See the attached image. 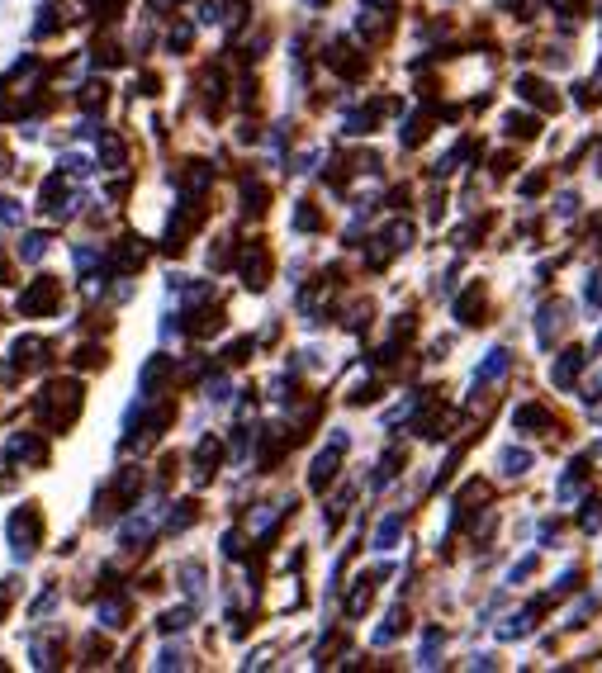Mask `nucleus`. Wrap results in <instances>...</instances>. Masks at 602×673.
I'll use <instances>...</instances> for the list:
<instances>
[{
  "label": "nucleus",
  "instance_id": "nucleus-17",
  "mask_svg": "<svg viewBox=\"0 0 602 673\" xmlns=\"http://www.w3.org/2000/svg\"><path fill=\"white\" fill-rule=\"evenodd\" d=\"M503 470H508V474H527L531 470V455L512 446V451H503Z\"/></svg>",
  "mask_w": 602,
  "mask_h": 673
},
{
  "label": "nucleus",
  "instance_id": "nucleus-32",
  "mask_svg": "<svg viewBox=\"0 0 602 673\" xmlns=\"http://www.w3.org/2000/svg\"><path fill=\"white\" fill-rule=\"evenodd\" d=\"M195 522V503H181V512L171 517V527H190Z\"/></svg>",
  "mask_w": 602,
  "mask_h": 673
},
{
  "label": "nucleus",
  "instance_id": "nucleus-38",
  "mask_svg": "<svg viewBox=\"0 0 602 673\" xmlns=\"http://www.w3.org/2000/svg\"><path fill=\"white\" fill-rule=\"evenodd\" d=\"M375 5H389V0H375Z\"/></svg>",
  "mask_w": 602,
  "mask_h": 673
},
{
  "label": "nucleus",
  "instance_id": "nucleus-5",
  "mask_svg": "<svg viewBox=\"0 0 602 673\" xmlns=\"http://www.w3.org/2000/svg\"><path fill=\"white\" fill-rule=\"evenodd\" d=\"M560 328H565V304H560V299H550L546 309H541V323H536V342L550 346L555 337H560Z\"/></svg>",
  "mask_w": 602,
  "mask_h": 673
},
{
  "label": "nucleus",
  "instance_id": "nucleus-20",
  "mask_svg": "<svg viewBox=\"0 0 602 673\" xmlns=\"http://www.w3.org/2000/svg\"><path fill=\"white\" fill-rule=\"evenodd\" d=\"M100 626H124V602L110 598L105 607H100Z\"/></svg>",
  "mask_w": 602,
  "mask_h": 673
},
{
  "label": "nucleus",
  "instance_id": "nucleus-7",
  "mask_svg": "<svg viewBox=\"0 0 602 673\" xmlns=\"http://www.w3.org/2000/svg\"><path fill=\"white\" fill-rule=\"evenodd\" d=\"M479 313H484V285H470L456 299V318L460 323H479Z\"/></svg>",
  "mask_w": 602,
  "mask_h": 673
},
{
  "label": "nucleus",
  "instance_id": "nucleus-31",
  "mask_svg": "<svg viewBox=\"0 0 602 673\" xmlns=\"http://www.w3.org/2000/svg\"><path fill=\"white\" fill-rule=\"evenodd\" d=\"M602 527V503H588V512H584V531H598Z\"/></svg>",
  "mask_w": 602,
  "mask_h": 673
},
{
  "label": "nucleus",
  "instance_id": "nucleus-13",
  "mask_svg": "<svg viewBox=\"0 0 602 673\" xmlns=\"http://www.w3.org/2000/svg\"><path fill=\"white\" fill-rule=\"evenodd\" d=\"M181 583H185V593H190V598H200V593H204V569H200V564H185Z\"/></svg>",
  "mask_w": 602,
  "mask_h": 673
},
{
  "label": "nucleus",
  "instance_id": "nucleus-23",
  "mask_svg": "<svg viewBox=\"0 0 602 673\" xmlns=\"http://www.w3.org/2000/svg\"><path fill=\"white\" fill-rule=\"evenodd\" d=\"M162 370H166V361H162V356H152V361L143 365V389H152V384L162 380Z\"/></svg>",
  "mask_w": 602,
  "mask_h": 673
},
{
  "label": "nucleus",
  "instance_id": "nucleus-18",
  "mask_svg": "<svg viewBox=\"0 0 602 673\" xmlns=\"http://www.w3.org/2000/svg\"><path fill=\"white\" fill-rule=\"evenodd\" d=\"M550 86H546V81H531V76H527V81H522V95H527V100H541V105H546V110H555V100H550Z\"/></svg>",
  "mask_w": 602,
  "mask_h": 673
},
{
  "label": "nucleus",
  "instance_id": "nucleus-2",
  "mask_svg": "<svg viewBox=\"0 0 602 673\" xmlns=\"http://www.w3.org/2000/svg\"><path fill=\"white\" fill-rule=\"evenodd\" d=\"M38 536H43V517L38 508H24L10 517V550H15V560H29L38 546Z\"/></svg>",
  "mask_w": 602,
  "mask_h": 673
},
{
  "label": "nucleus",
  "instance_id": "nucleus-12",
  "mask_svg": "<svg viewBox=\"0 0 602 673\" xmlns=\"http://www.w3.org/2000/svg\"><path fill=\"white\" fill-rule=\"evenodd\" d=\"M579 365H584V356H579V351H565V361L555 365V384H569L579 375Z\"/></svg>",
  "mask_w": 602,
  "mask_h": 673
},
{
  "label": "nucleus",
  "instance_id": "nucleus-28",
  "mask_svg": "<svg viewBox=\"0 0 602 673\" xmlns=\"http://www.w3.org/2000/svg\"><path fill=\"white\" fill-rule=\"evenodd\" d=\"M437 650H441V631H427V645H422V664H437Z\"/></svg>",
  "mask_w": 602,
  "mask_h": 673
},
{
  "label": "nucleus",
  "instance_id": "nucleus-19",
  "mask_svg": "<svg viewBox=\"0 0 602 673\" xmlns=\"http://www.w3.org/2000/svg\"><path fill=\"white\" fill-rule=\"evenodd\" d=\"M527 626H531V612H522V617H512L508 626H498V640H517V636H527Z\"/></svg>",
  "mask_w": 602,
  "mask_h": 673
},
{
  "label": "nucleus",
  "instance_id": "nucleus-37",
  "mask_svg": "<svg viewBox=\"0 0 602 673\" xmlns=\"http://www.w3.org/2000/svg\"><path fill=\"white\" fill-rule=\"evenodd\" d=\"M309 5H328V0H309Z\"/></svg>",
  "mask_w": 602,
  "mask_h": 673
},
{
  "label": "nucleus",
  "instance_id": "nucleus-26",
  "mask_svg": "<svg viewBox=\"0 0 602 673\" xmlns=\"http://www.w3.org/2000/svg\"><path fill=\"white\" fill-rule=\"evenodd\" d=\"M185 621H190V607H181V612H166L162 631H185Z\"/></svg>",
  "mask_w": 602,
  "mask_h": 673
},
{
  "label": "nucleus",
  "instance_id": "nucleus-34",
  "mask_svg": "<svg viewBox=\"0 0 602 673\" xmlns=\"http://www.w3.org/2000/svg\"><path fill=\"white\" fill-rule=\"evenodd\" d=\"M190 43V24H181V29H171V48H185Z\"/></svg>",
  "mask_w": 602,
  "mask_h": 673
},
{
  "label": "nucleus",
  "instance_id": "nucleus-9",
  "mask_svg": "<svg viewBox=\"0 0 602 673\" xmlns=\"http://www.w3.org/2000/svg\"><path fill=\"white\" fill-rule=\"evenodd\" d=\"M503 370H508V351H489V361L479 365V375H475V380H479V384H484V380H498Z\"/></svg>",
  "mask_w": 602,
  "mask_h": 673
},
{
  "label": "nucleus",
  "instance_id": "nucleus-29",
  "mask_svg": "<svg viewBox=\"0 0 602 673\" xmlns=\"http://www.w3.org/2000/svg\"><path fill=\"white\" fill-rule=\"evenodd\" d=\"M81 105H86V110H95V105H105V81H100V86H86V95H81Z\"/></svg>",
  "mask_w": 602,
  "mask_h": 673
},
{
  "label": "nucleus",
  "instance_id": "nucleus-1",
  "mask_svg": "<svg viewBox=\"0 0 602 673\" xmlns=\"http://www.w3.org/2000/svg\"><path fill=\"white\" fill-rule=\"evenodd\" d=\"M76 408H81V389H76V384H48V389L38 394V413L53 422V427L57 422L67 427V422L76 418Z\"/></svg>",
  "mask_w": 602,
  "mask_h": 673
},
{
  "label": "nucleus",
  "instance_id": "nucleus-10",
  "mask_svg": "<svg viewBox=\"0 0 602 673\" xmlns=\"http://www.w3.org/2000/svg\"><path fill=\"white\" fill-rule=\"evenodd\" d=\"M403 531V517H389V522H380V531H375V550H389L394 541H399Z\"/></svg>",
  "mask_w": 602,
  "mask_h": 673
},
{
  "label": "nucleus",
  "instance_id": "nucleus-6",
  "mask_svg": "<svg viewBox=\"0 0 602 673\" xmlns=\"http://www.w3.org/2000/svg\"><path fill=\"white\" fill-rule=\"evenodd\" d=\"M242 280H247V290H261V285H266V252H261V247H247V252H242Z\"/></svg>",
  "mask_w": 602,
  "mask_h": 673
},
{
  "label": "nucleus",
  "instance_id": "nucleus-27",
  "mask_svg": "<svg viewBox=\"0 0 602 673\" xmlns=\"http://www.w3.org/2000/svg\"><path fill=\"white\" fill-rule=\"evenodd\" d=\"M242 195H247V209H252V214H261V209H266V190H261V185H247Z\"/></svg>",
  "mask_w": 602,
  "mask_h": 673
},
{
  "label": "nucleus",
  "instance_id": "nucleus-33",
  "mask_svg": "<svg viewBox=\"0 0 602 673\" xmlns=\"http://www.w3.org/2000/svg\"><path fill=\"white\" fill-rule=\"evenodd\" d=\"M24 214L15 209V200H0V223H19Z\"/></svg>",
  "mask_w": 602,
  "mask_h": 673
},
{
  "label": "nucleus",
  "instance_id": "nucleus-3",
  "mask_svg": "<svg viewBox=\"0 0 602 673\" xmlns=\"http://www.w3.org/2000/svg\"><path fill=\"white\" fill-rule=\"evenodd\" d=\"M57 299H62V285L43 275V280H34L29 290L19 294V313H24V318H43V313L57 309Z\"/></svg>",
  "mask_w": 602,
  "mask_h": 673
},
{
  "label": "nucleus",
  "instance_id": "nucleus-11",
  "mask_svg": "<svg viewBox=\"0 0 602 673\" xmlns=\"http://www.w3.org/2000/svg\"><path fill=\"white\" fill-rule=\"evenodd\" d=\"M143 247H133V242H124V247H119V256H114V266H119V271H138V266H143Z\"/></svg>",
  "mask_w": 602,
  "mask_h": 673
},
{
  "label": "nucleus",
  "instance_id": "nucleus-24",
  "mask_svg": "<svg viewBox=\"0 0 602 673\" xmlns=\"http://www.w3.org/2000/svg\"><path fill=\"white\" fill-rule=\"evenodd\" d=\"M584 299H588V304H593V309H598V304H602V271H593V275H588V285H584Z\"/></svg>",
  "mask_w": 602,
  "mask_h": 673
},
{
  "label": "nucleus",
  "instance_id": "nucleus-36",
  "mask_svg": "<svg viewBox=\"0 0 602 673\" xmlns=\"http://www.w3.org/2000/svg\"><path fill=\"white\" fill-rule=\"evenodd\" d=\"M555 10H579V0H550Z\"/></svg>",
  "mask_w": 602,
  "mask_h": 673
},
{
  "label": "nucleus",
  "instance_id": "nucleus-16",
  "mask_svg": "<svg viewBox=\"0 0 602 673\" xmlns=\"http://www.w3.org/2000/svg\"><path fill=\"white\" fill-rule=\"evenodd\" d=\"M365 607H370V579H361V583H356V593L347 598V612H351V617H361Z\"/></svg>",
  "mask_w": 602,
  "mask_h": 673
},
{
  "label": "nucleus",
  "instance_id": "nucleus-22",
  "mask_svg": "<svg viewBox=\"0 0 602 673\" xmlns=\"http://www.w3.org/2000/svg\"><path fill=\"white\" fill-rule=\"evenodd\" d=\"M399 621H403V612H389V621H384L380 631H375V645H389V640L399 636Z\"/></svg>",
  "mask_w": 602,
  "mask_h": 673
},
{
  "label": "nucleus",
  "instance_id": "nucleus-35",
  "mask_svg": "<svg viewBox=\"0 0 602 673\" xmlns=\"http://www.w3.org/2000/svg\"><path fill=\"white\" fill-rule=\"evenodd\" d=\"M294 223H299V228H318V214H313V209H299V214H294Z\"/></svg>",
  "mask_w": 602,
  "mask_h": 673
},
{
  "label": "nucleus",
  "instance_id": "nucleus-25",
  "mask_svg": "<svg viewBox=\"0 0 602 673\" xmlns=\"http://www.w3.org/2000/svg\"><path fill=\"white\" fill-rule=\"evenodd\" d=\"M541 422H546V413H541L536 403H527V408L517 413V427H541Z\"/></svg>",
  "mask_w": 602,
  "mask_h": 673
},
{
  "label": "nucleus",
  "instance_id": "nucleus-15",
  "mask_svg": "<svg viewBox=\"0 0 602 673\" xmlns=\"http://www.w3.org/2000/svg\"><path fill=\"white\" fill-rule=\"evenodd\" d=\"M100 157H105L110 171H119V166H124V143H119V138H105V143H100Z\"/></svg>",
  "mask_w": 602,
  "mask_h": 673
},
{
  "label": "nucleus",
  "instance_id": "nucleus-4",
  "mask_svg": "<svg viewBox=\"0 0 602 673\" xmlns=\"http://www.w3.org/2000/svg\"><path fill=\"white\" fill-rule=\"evenodd\" d=\"M342 446H347V437L337 432V437H332V446H328V451H323V455H318V460H313L309 489H328V484H332V474H337V460H342Z\"/></svg>",
  "mask_w": 602,
  "mask_h": 673
},
{
  "label": "nucleus",
  "instance_id": "nucleus-30",
  "mask_svg": "<svg viewBox=\"0 0 602 673\" xmlns=\"http://www.w3.org/2000/svg\"><path fill=\"white\" fill-rule=\"evenodd\" d=\"M508 128H512V133H522V138H527V133H536V119H527V114H512V119H508Z\"/></svg>",
  "mask_w": 602,
  "mask_h": 673
},
{
  "label": "nucleus",
  "instance_id": "nucleus-21",
  "mask_svg": "<svg viewBox=\"0 0 602 673\" xmlns=\"http://www.w3.org/2000/svg\"><path fill=\"white\" fill-rule=\"evenodd\" d=\"M384 242H389V247L399 252V247H408V242H413V228H408V223H394V228L384 233Z\"/></svg>",
  "mask_w": 602,
  "mask_h": 673
},
{
  "label": "nucleus",
  "instance_id": "nucleus-8",
  "mask_svg": "<svg viewBox=\"0 0 602 673\" xmlns=\"http://www.w3.org/2000/svg\"><path fill=\"white\" fill-rule=\"evenodd\" d=\"M5 455H10V460H43V441L38 437H10V446H5Z\"/></svg>",
  "mask_w": 602,
  "mask_h": 673
},
{
  "label": "nucleus",
  "instance_id": "nucleus-14",
  "mask_svg": "<svg viewBox=\"0 0 602 673\" xmlns=\"http://www.w3.org/2000/svg\"><path fill=\"white\" fill-rule=\"evenodd\" d=\"M43 252H48V237L43 233H29L24 242H19V256H24V261H38Z\"/></svg>",
  "mask_w": 602,
  "mask_h": 673
}]
</instances>
